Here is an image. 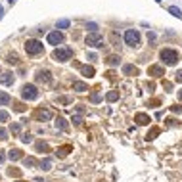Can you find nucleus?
Returning a JSON list of instances; mask_svg holds the SVG:
<instances>
[{"instance_id": "obj_1", "label": "nucleus", "mask_w": 182, "mask_h": 182, "mask_svg": "<svg viewBox=\"0 0 182 182\" xmlns=\"http://www.w3.org/2000/svg\"><path fill=\"white\" fill-rule=\"evenodd\" d=\"M125 42H127L128 46L136 48L138 44H140V33L134 31V29H128V31L125 33Z\"/></svg>"}, {"instance_id": "obj_2", "label": "nucleus", "mask_w": 182, "mask_h": 182, "mask_svg": "<svg viewBox=\"0 0 182 182\" xmlns=\"http://www.w3.org/2000/svg\"><path fill=\"white\" fill-rule=\"evenodd\" d=\"M52 56H54L56 61H67V60H71L73 50H71V48H56Z\"/></svg>"}, {"instance_id": "obj_3", "label": "nucleus", "mask_w": 182, "mask_h": 182, "mask_svg": "<svg viewBox=\"0 0 182 182\" xmlns=\"http://www.w3.org/2000/svg\"><path fill=\"white\" fill-rule=\"evenodd\" d=\"M21 98L23 100H36L39 98V90H36L35 84H25L21 88Z\"/></svg>"}, {"instance_id": "obj_4", "label": "nucleus", "mask_w": 182, "mask_h": 182, "mask_svg": "<svg viewBox=\"0 0 182 182\" xmlns=\"http://www.w3.org/2000/svg\"><path fill=\"white\" fill-rule=\"evenodd\" d=\"M25 52L31 54V56H36L42 52V42L40 40H27L25 42Z\"/></svg>"}, {"instance_id": "obj_5", "label": "nucleus", "mask_w": 182, "mask_h": 182, "mask_svg": "<svg viewBox=\"0 0 182 182\" xmlns=\"http://www.w3.org/2000/svg\"><path fill=\"white\" fill-rule=\"evenodd\" d=\"M86 44L92 46V48H100V46H104V36L98 35V33H90L86 36Z\"/></svg>"}, {"instance_id": "obj_6", "label": "nucleus", "mask_w": 182, "mask_h": 182, "mask_svg": "<svg viewBox=\"0 0 182 182\" xmlns=\"http://www.w3.org/2000/svg\"><path fill=\"white\" fill-rule=\"evenodd\" d=\"M161 58H163V61H165L167 65H174V63H176V60H178V54L174 52V50L165 48L163 52H161Z\"/></svg>"}, {"instance_id": "obj_7", "label": "nucleus", "mask_w": 182, "mask_h": 182, "mask_svg": "<svg viewBox=\"0 0 182 182\" xmlns=\"http://www.w3.org/2000/svg\"><path fill=\"white\" fill-rule=\"evenodd\" d=\"M48 42H50V44H61V42H63V35H61L60 31L50 33V35H48Z\"/></svg>"}, {"instance_id": "obj_8", "label": "nucleus", "mask_w": 182, "mask_h": 182, "mask_svg": "<svg viewBox=\"0 0 182 182\" xmlns=\"http://www.w3.org/2000/svg\"><path fill=\"white\" fill-rule=\"evenodd\" d=\"M35 117H36V121H48L52 117V113H50V109H36Z\"/></svg>"}, {"instance_id": "obj_9", "label": "nucleus", "mask_w": 182, "mask_h": 182, "mask_svg": "<svg viewBox=\"0 0 182 182\" xmlns=\"http://www.w3.org/2000/svg\"><path fill=\"white\" fill-rule=\"evenodd\" d=\"M36 81L46 84V83L52 81V75H50V71H39V73H36Z\"/></svg>"}, {"instance_id": "obj_10", "label": "nucleus", "mask_w": 182, "mask_h": 182, "mask_svg": "<svg viewBox=\"0 0 182 182\" xmlns=\"http://www.w3.org/2000/svg\"><path fill=\"white\" fill-rule=\"evenodd\" d=\"M148 75H151V77H161V75H165V71H163L161 65H151V67L148 69Z\"/></svg>"}, {"instance_id": "obj_11", "label": "nucleus", "mask_w": 182, "mask_h": 182, "mask_svg": "<svg viewBox=\"0 0 182 182\" xmlns=\"http://www.w3.org/2000/svg\"><path fill=\"white\" fill-rule=\"evenodd\" d=\"M69 151H73V146H60V148L56 150V155L58 157H65V155H69Z\"/></svg>"}, {"instance_id": "obj_12", "label": "nucleus", "mask_w": 182, "mask_h": 182, "mask_svg": "<svg viewBox=\"0 0 182 182\" xmlns=\"http://www.w3.org/2000/svg\"><path fill=\"white\" fill-rule=\"evenodd\" d=\"M134 121L138 123V125H148V123H150L151 119H150L146 113H136V115H134Z\"/></svg>"}, {"instance_id": "obj_13", "label": "nucleus", "mask_w": 182, "mask_h": 182, "mask_svg": "<svg viewBox=\"0 0 182 182\" xmlns=\"http://www.w3.org/2000/svg\"><path fill=\"white\" fill-rule=\"evenodd\" d=\"M81 73L84 77H88V79H92L94 75H96V71H94V67H88V65H84V67H81Z\"/></svg>"}, {"instance_id": "obj_14", "label": "nucleus", "mask_w": 182, "mask_h": 182, "mask_svg": "<svg viewBox=\"0 0 182 182\" xmlns=\"http://www.w3.org/2000/svg\"><path fill=\"white\" fill-rule=\"evenodd\" d=\"M0 83H2V84H12L13 83V75H12V73H2Z\"/></svg>"}, {"instance_id": "obj_15", "label": "nucleus", "mask_w": 182, "mask_h": 182, "mask_svg": "<svg viewBox=\"0 0 182 182\" xmlns=\"http://www.w3.org/2000/svg\"><path fill=\"white\" fill-rule=\"evenodd\" d=\"M73 90H77V92H84V90H88V86H86L84 83H81V81H75V83H73Z\"/></svg>"}, {"instance_id": "obj_16", "label": "nucleus", "mask_w": 182, "mask_h": 182, "mask_svg": "<svg viewBox=\"0 0 182 182\" xmlns=\"http://www.w3.org/2000/svg\"><path fill=\"white\" fill-rule=\"evenodd\" d=\"M36 150H39V151H42V154H48V151H50V146H48L46 142L39 140V142H36Z\"/></svg>"}, {"instance_id": "obj_17", "label": "nucleus", "mask_w": 182, "mask_h": 182, "mask_svg": "<svg viewBox=\"0 0 182 182\" xmlns=\"http://www.w3.org/2000/svg\"><path fill=\"white\" fill-rule=\"evenodd\" d=\"M10 102H12L10 94H6V92H2V90H0V106H8Z\"/></svg>"}, {"instance_id": "obj_18", "label": "nucleus", "mask_w": 182, "mask_h": 182, "mask_svg": "<svg viewBox=\"0 0 182 182\" xmlns=\"http://www.w3.org/2000/svg\"><path fill=\"white\" fill-rule=\"evenodd\" d=\"M8 157L12 159V161H17V159L23 157V154H21V150H12L10 154H8Z\"/></svg>"}, {"instance_id": "obj_19", "label": "nucleus", "mask_w": 182, "mask_h": 182, "mask_svg": "<svg viewBox=\"0 0 182 182\" xmlns=\"http://www.w3.org/2000/svg\"><path fill=\"white\" fill-rule=\"evenodd\" d=\"M123 73H125V75H138V69L134 65H125V67H123Z\"/></svg>"}, {"instance_id": "obj_20", "label": "nucleus", "mask_w": 182, "mask_h": 182, "mask_svg": "<svg viewBox=\"0 0 182 182\" xmlns=\"http://www.w3.org/2000/svg\"><path fill=\"white\" fill-rule=\"evenodd\" d=\"M56 127L60 128V130H67V121H65L63 117H58L56 119Z\"/></svg>"}, {"instance_id": "obj_21", "label": "nucleus", "mask_w": 182, "mask_h": 182, "mask_svg": "<svg viewBox=\"0 0 182 182\" xmlns=\"http://www.w3.org/2000/svg\"><path fill=\"white\" fill-rule=\"evenodd\" d=\"M39 165H40L42 171H50V169H52V159H44V161H40Z\"/></svg>"}, {"instance_id": "obj_22", "label": "nucleus", "mask_w": 182, "mask_h": 182, "mask_svg": "<svg viewBox=\"0 0 182 182\" xmlns=\"http://www.w3.org/2000/svg\"><path fill=\"white\" fill-rule=\"evenodd\" d=\"M23 163H25V167H35V165H39V161H36L35 157H25Z\"/></svg>"}, {"instance_id": "obj_23", "label": "nucleus", "mask_w": 182, "mask_h": 182, "mask_svg": "<svg viewBox=\"0 0 182 182\" xmlns=\"http://www.w3.org/2000/svg\"><path fill=\"white\" fill-rule=\"evenodd\" d=\"M107 102H115V100H119V92L117 90H113V92H107Z\"/></svg>"}, {"instance_id": "obj_24", "label": "nucleus", "mask_w": 182, "mask_h": 182, "mask_svg": "<svg viewBox=\"0 0 182 182\" xmlns=\"http://www.w3.org/2000/svg\"><path fill=\"white\" fill-rule=\"evenodd\" d=\"M157 134H159V128H157V127H154V128H151L150 132H148V136H146V138H148V140H154Z\"/></svg>"}, {"instance_id": "obj_25", "label": "nucleus", "mask_w": 182, "mask_h": 182, "mask_svg": "<svg viewBox=\"0 0 182 182\" xmlns=\"http://www.w3.org/2000/svg\"><path fill=\"white\" fill-rule=\"evenodd\" d=\"M106 61H107L109 65H119V58H117V56H109Z\"/></svg>"}, {"instance_id": "obj_26", "label": "nucleus", "mask_w": 182, "mask_h": 182, "mask_svg": "<svg viewBox=\"0 0 182 182\" xmlns=\"http://www.w3.org/2000/svg\"><path fill=\"white\" fill-rule=\"evenodd\" d=\"M69 27V19H60L58 21V29H67Z\"/></svg>"}, {"instance_id": "obj_27", "label": "nucleus", "mask_w": 182, "mask_h": 182, "mask_svg": "<svg viewBox=\"0 0 182 182\" xmlns=\"http://www.w3.org/2000/svg\"><path fill=\"white\" fill-rule=\"evenodd\" d=\"M8 174H10V176H21V171H19V169H13V167H10V169H8Z\"/></svg>"}, {"instance_id": "obj_28", "label": "nucleus", "mask_w": 182, "mask_h": 182, "mask_svg": "<svg viewBox=\"0 0 182 182\" xmlns=\"http://www.w3.org/2000/svg\"><path fill=\"white\" fill-rule=\"evenodd\" d=\"M169 12L173 13V16H174V17H180V16H182V13H180V10L176 8V6H171V8H169Z\"/></svg>"}, {"instance_id": "obj_29", "label": "nucleus", "mask_w": 182, "mask_h": 182, "mask_svg": "<svg viewBox=\"0 0 182 182\" xmlns=\"http://www.w3.org/2000/svg\"><path fill=\"white\" fill-rule=\"evenodd\" d=\"M100 100H102V98H100L98 92H92V94H90V102H92V104H98Z\"/></svg>"}, {"instance_id": "obj_30", "label": "nucleus", "mask_w": 182, "mask_h": 182, "mask_svg": "<svg viewBox=\"0 0 182 182\" xmlns=\"http://www.w3.org/2000/svg\"><path fill=\"white\" fill-rule=\"evenodd\" d=\"M10 119V115H8V111H2V109H0V123H6Z\"/></svg>"}, {"instance_id": "obj_31", "label": "nucleus", "mask_w": 182, "mask_h": 182, "mask_svg": "<svg viewBox=\"0 0 182 182\" xmlns=\"http://www.w3.org/2000/svg\"><path fill=\"white\" fill-rule=\"evenodd\" d=\"M109 36H111V42H113V46H119V36H117V33H111V35H109Z\"/></svg>"}, {"instance_id": "obj_32", "label": "nucleus", "mask_w": 182, "mask_h": 182, "mask_svg": "<svg viewBox=\"0 0 182 182\" xmlns=\"http://www.w3.org/2000/svg\"><path fill=\"white\" fill-rule=\"evenodd\" d=\"M19 130H21V125H19V123H13V125H12V132L19 134Z\"/></svg>"}, {"instance_id": "obj_33", "label": "nucleus", "mask_w": 182, "mask_h": 182, "mask_svg": "<svg viewBox=\"0 0 182 182\" xmlns=\"http://www.w3.org/2000/svg\"><path fill=\"white\" fill-rule=\"evenodd\" d=\"M71 121L75 123V125H81V123H83V117H81V115H75V117H73Z\"/></svg>"}, {"instance_id": "obj_34", "label": "nucleus", "mask_w": 182, "mask_h": 182, "mask_svg": "<svg viewBox=\"0 0 182 182\" xmlns=\"http://www.w3.org/2000/svg\"><path fill=\"white\" fill-rule=\"evenodd\" d=\"M31 140H33V138H31V134H23V136H21V142H25V144H29Z\"/></svg>"}, {"instance_id": "obj_35", "label": "nucleus", "mask_w": 182, "mask_h": 182, "mask_svg": "<svg viewBox=\"0 0 182 182\" xmlns=\"http://www.w3.org/2000/svg\"><path fill=\"white\" fill-rule=\"evenodd\" d=\"M13 109H16V111H25V106H23V104H16V106H13Z\"/></svg>"}, {"instance_id": "obj_36", "label": "nucleus", "mask_w": 182, "mask_h": 182, "mask_svg": "<svg viewBox=\"0 0 182 182\" xmlns=\"http://www.w3.org/2000/svg\"><path fill=\"white\" fill-rule=\"evenodd\" d=\"M171 111H174V113H182V106H173Z\"/></svg>"}, {"instance_id": "obj_37", "label": "nucleus", "mask_w": 182, "mask_h": 182, "mask_svg": "<svg viewBox=\"0 0 182 182\" xmlns=\"http://www.w3.org/2000/svg\"><path fill=\"white\" fill-rule=\"evenodd\" d=\"M58 102H60V104H69V98H65V96H61V98H58Z\"/></svg>"}, {"instance_id": "obj_38", "label": "nucleus", "mask_w": 182, "mask_h": 182, "mask_svg": "<svg viewBox=\"0 0 182 182\" xmlns=\"http://www.w3.org/2000/svg\"><path fill=\"white\" fill-rule=\"evenodd\" d=\"M148 106H150V107H157V106H159V100H151V102H148Z\"/></svg>"}, {"instance_id": "obj_39", "label": "nucleus", "mask_w": 182, "mask_h": 182, "mask_svg": "<svg viewBox=\"0 0 182 182\" xmlns=\"http://www.w3.org/2000/svg\"><path fill=\"white\" fill-rule=\"evenodd\" d=\"M6 61H8V63H17V58H16V56H10Z\"/></svg>"}, {"instance_id": "obj_40", "label": "nucleus", "mask_w": 182, "mask_h": 182, "mask_svg": "<svg viewBox=\"0 0 182 182\" xmlns=\"http://www.w3.org/2000/svg\"><path fill=\"white\" fill-rule=\"evenodd\" d=\"M88 29H90V31H92V33H96V29H98V25H96V23H88Z\"/></svg>"}, {"instance_id": "obj_41", "label": "nucleus", "mask_w": 182, "mask_h": 182, "mask_svg": "<svg viewBox=\"0 0 182 182\" xmlns=\"http://www.w3.org/2000/svg\"><path fill=\"white\" fill-rule=\"evenodd\" d=\"M163 88H165L167 92H169V90H171V83H167V81H163Z\"/></svg>"}, {"instance_id": "obj_42", "label": "nucleus", "mask_w": 182, "mask_h": 182, "mask_svg": "<svg viewBox=\"0 0 182 182\" xmlns=\"http://www.w3.org/2000/svg\"><path fill=\"white\" fill-rule=\"evenodd\" d=\"M174 79H176L178 83H182V71H176V77H174Z\"/></svg>"}, {"instance_id": "obj_43", "label": "nucleus", "mask_w": 182, "mask_h": 182, "mask_svg": "<svg viewBox=\"0 0 182 182\" xmlns=\"http://www.w3.org/2000/svg\"><path fill=\"white\" fill-rule=\"evenodd\" d=\"M4 138H8V136H6V130L0 128V140H4Z\"/></svg>"}, {"instance_id": "obj_44", "label": "nucleus", "mask_w": 182, "mask_h": 182, "mask_svg": "<svg viewBox=\"0 0 182 182\" xmlns=\"http://www.w3.org/2000/svg\"><path fill=\"white\" fill-rule=\"evenodd\" d=\"M4 159H6V155L2 154V151H0V163H4Z\"/></svg>"}, {"instance_id": "obj_45", "label": "nucleus", "mask_w": 182, "mask_h": 182, "mask_svg": "<svg viewBox=\"0 0 182 182\" xmlns=\"http://www.w3.org/2000/svg\"><path fill=\"white\" fill-rule=\"evenodd\" d=\"M0 19H2V6H0Z\"/></svg>"}, {"instance_id": "obj_46", "label": "nucleus", "mask_w": 182, "mask_h": 182, "mask_svg": "<svg viewBox=\"0 0 182 182\" xmlns=\"http://www.w3.org/2000/svg\"><path fill=\"white\" fill-rule=\"evenodd\" d=\"M178 98H180V100H182V92H178Z\"/></svg>"}, {"instance_id": "obj_47", "label": "nucleus", "mask_w": 182, "mask_h": 182, "mask_svg": "<svg viewBox=\"0 0 182 182\" xmlns=\"http://www.w3.org/2000/svg\"><path fill=\"white\" fill-rule=\"evenodd\" d=\"M17 182H23V180H17Z\"/></svg>"}, {"instance_id": "obj_48", "label": "nucleus", "mask_w": 182, "mask_h": 182, "mask_svg": "<svg viewBox=\"0 0 182 182\" xmlns=\"http://www.w3.org/2000/svg\"><path fill=\"white\" fill-rule=\"evenodd\" d=\"M157 2H161V0H157Z\"/></svg>"}]
</instances>
